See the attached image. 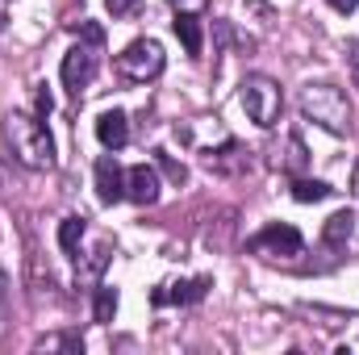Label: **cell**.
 <instances>
[{
    "label": "cell",
    "instance_id": "44dd1931",
    "mask_svg": "<svg viewBox=\"0 0 359 355\" xmlns=\"http://www.w3.org/2000/svg\"><path fill=\"white\" fill-rule=\"evenodd\" d=\"M104 4H109V13H113V17H130V13H138V4H142V0H104Z\"/></svg>",
    "mask_w": 359,
    "mask_h": 355
},
{
    "label": "cell",
    "instance_id": "9a60e30c",
    "mask_svg": "<svg viewBox=\"0 0 359 355\" xmlns=\"http://www.w3.org/2000/svg\"><path fill=\"white\" fill-rule=\"evenodd\" d=\"M334 188L326 184V180H305V176H297L292 180V201H301V205H318V201H326Z\"/></svg>",
    "mask_w": 359,
    "mask_h": 355
},
{
    "label": "cell",
    "instance_id": "277c9868",
    "mask_svg": "<svg viewBox=\"0 0 359 355\" xmlns=\"http://www.w3.org/2000/svg\"><path fill=\"white\" fill-rule=\"evenodd\" d=\"M163 67H168V55H163V46L155 38H134L117 55V76L130 80V84H151V80L163 76Z\"/></svg>",
    "mask_w": 359,
    "mask_h": 355
},
{
    "label": "cell",
    "instance_id": "9c48e42d",
    "mask_svg": "<svg viewBox=\"0 0 359 355\" xmlns=\"http://www.w3.org/2000/svg\"><path fill=\"white\" fill-rule=\"evenodd\" d=\"M205 293H209V276H196V280H180V284L155 288L151 293V305H196Z\"/></svg>",
    "mask_w": 359,
    "mask_h": 355
},
{
    "label": "cell",
    "instance_id": "d6986e66",
    "mask_svg": "<svg viewBox=\"0 0 359 355\" xmlns=\"http://www.w3.org/2000/svg\"><path fill=\"white\" fill-rule=\"evenodd\" d=\"M104 264H109V243H100V247L92 251L88 260L80 264V272H76V276H80L84 284H88V280H100V272H104Z\"/></svg>",
    "mask_w": 359,
    "mask_h": 355
},
{
    "label": "cell",
    "instance_id": "5b68a950",
    "mask_svg": "<svg viewBox=\"0 0 359 355\" xmlns=\"http://www.w3.org/2000/svg\"><path fill=\"white\" fill-rule=\"evenodd\" d=\"M247 251L259 255V260H268V264H297V255H305V239H301L297 226L271 222V226H264V230L247 243Z\"/></svg>",
    "mask_w": 359,
    "mask_h": 355
},
{
    "label": "cell",
    "instance_id": "30bf717a",
    "mask_svg": "<svg viewBox=\"0 0 359 355\" xmlns=\"http://www.w3.org/2000/svg\"><path fill=\"white\" fill-rule=\"evenodd\" d=\"M126 196L134 205H155L159 201V172L151 163H134L126 172Z\"/></svg>",
    "mask_w": 359,
    "mask_h": 355
},
{
    "label": "cell",
    "instance_id": "ac0fdd59",
    "mask_svg": "<svg viewBox=\"0 0 359 355\" xmlns=\"http://www.w3.org/2000/svg\"><path fill=\"white\" fill-rule=\"evenodd\" d=\"M301 314H305V318H322L318 326H326V330H339V326L351 322V314H343V309H322V305H301Z\"/></svg>",
    "mask_w": 359,
    "mask_h": 355
},
{
    "label": "cell",
    "instance_id": "ffe728a7",
    "mask_svg": "<svg viewBox=\"0 0 359 355\" xmlns=\"http://www.w3.org/2000/svg\"><path fill=\"white\" fill-rule=\"evenodd\" d=\"M155 163L168 172V180H172V184H184V180H188V168H184V163H176L168 151H155Z\"/></svg>",
    "mask_w": 359,
    "mask_h": 355
},
{
    "label": "cell",
    "instance_id": "ba28073f",
    "mask_svg": "<svg viewBox=\"0 0 359 355\" xmlns=\"http://www.w3.org/2000/svg\"><path fill=\"white\" fill-rule=\"evenodd\" d=\"M92 172H96V196H100V205H117V201H126V172L117 168L113 155H100Z\"/></svg>",
    "mask_w": 359,
    "mask_h": 355
},
{
    "label": "cell",
    "instance_id": "d4e9b609",
    "mask_svg": "<svg viewBox=\"0 0 359 355\" xmlns=\"http://www.w3.org/2000/svg\"><path fill=\"white\" fill-rule=\"evenodd\" d=\"M326 4H330L334 13H355L359 8V0H326Z\"/></svg>",
    "mask_w": 359,
    "mask_h": 355
},
{
    "label": "cell",
    "instance_id": "4fadbf2b",
    "mask_svg": "<svg viewBox=\"0 0 359 355\" xmlns=\"http://www.w3.org/2000/svg\"><path fill=\"white\" fill-rule=\"evenodd\" d=\"M172 29H176V38L184 42V51H188L192 59H201V51H205V34H201V17H196V13H176V21H172Z\"/></svg>",
    "mask_w": 359,
    "mask_h": 355
},
{
    "label": "cell",
    "instance_id": "5bb4252c",
    "mask_svg": "<svg viewBox=\"0 0 359 355\" xmlns=\"http://www.w3.org/2000/svg\"><path fill=\"white\" fill-rule=\"evenodd\" d=\"M276 168H284L288 176H301V172L309 168V151H305V142H301L297 134H288V142H284V159H276Z\"/></svg>",
    "mask_w": 359,
    "mask_h": 355
},
{
    "label": "cell",
    "instance_id": "2e32d148",
    "mask_svg": "<svg viewBox=\"0 0 359 355\" xmlns=\"http://www.w3.org/2000/svg\"><path fill=\"white\" fill-rule=\"evenodd\" d=\"M84 217H63L59 222V247L67 251V255H76V247H80V239H84Z\"/></svg>",
    "mask_w": 359,
    "mask_h": 355
},
{
    "label": "cell",
    "instance_id": "e0dca14e",
    "mask_svg": "<svg viewBox=\"0 0 359 355\" xmlns=\"http://www.w3.org/2000/svg\"><path fill=\"white\" fill-rule=\"evenodd\" d=\"M92 314H96V322H113V314H117V288H113V284H100V288H96Z\"/></svg>",
    "mask_w": 359,
    "mask_h": 355
},
{
    "label": "cell",
    "instance_id": "7c38bea8",
    "mask_svg": "<svg viewBox=\"0 0 359 355\" xmlns=\"http://www.w3.org/2000/svg\"><path fill=\"white\" fill-rule=\"evenodd\" d=\"M351 234H355V213H351V209L330 213V217H326V226H322V243H326L330 251L347 247V239H351Z\"/></svg>",
    "mask_w": 359,
    "mask_h": 355
},
{
    "label": "cell",
    "instance_id": "cb8c5ba5",
    "mask_svg": "<svg viewBox=\"0 0 359 355\" xmlns=\"http://www.w3.org/2000/svg\"><path fill=\"white\" fill-rule=\"evenodd\" d=\"M347 59H351V80L359 84V42H351V46H347Z\"/></svg>",
    "mask_w": 359,
    "mask_h": 355
},
{
    "label": "cell",
    "instance_id": "7a4b0ae2",
    "mask_svg": "<svg viewBox=\"0 0 359 355\" xmlns=\"http://www.w3.org/2000/svg\"><path fill=\"white\" fill-rule=\"evenodd\" d=\"M305 121L330 130V134H351V100L347 92L334 88V84H305L301 96H297Z\"/></svg>",
    "mask_w": 359,
    "mask_h": 355
},
{
    "label": "cell",
    "instance_id": "52a82bcc",
    "mask_svg": "<svg viewBox=\"0 0 359 355\" xmlns=\"http://www.w3.org/2000/svg\"><path fill=\"white\" fill-rule=\"evenodd\" d=\"M209 172H217V176H243L247 168H251V151L247 147H238L234 138H226L217 151H205V159H201Z\"/></svg>",
    "mask_w": 359,
    "mask_h": 355
},
{
    "label": "cell",
    "instance_id": "8992f818",
    "mask_svg": "<svg viewBox=\"0 0 359 355\" xmlns=\"http://www.w3.org/2000/svg\"><path fill=\"white\" fill-rule=\"evenodd\" d=\"M100 46H104V42H88V38H80V42L63 55L59 76H63V84H67L72 96H80V92L96 80V72H100Z\"/></svg>",
    "mask_w": 359,
    "mask_h": 355
},
{
    "label": "cell",
    "instance_id": "7402d4cb",
    "mask_svg": "<svg viewBox=\"0 0 359 355\" xmlns=\"http://www.w3.org/2000/svg\"><path fill=\"white\" fill-rule=\"evenodd\" d=\"M34 109H38V117H50V109H55V100H50V92H46V84L38 88V96H34Z\"/></svg>",
    "mask_w": 359,
    "mask_h": 355
},
{
    "label": "cell",
    "instance_id": "6da1fadb",
    "mask_svg": "<svg viewBox=\"0 0 359 355\" xmlns=\"http://www.w3.org/2000/svg\"><path fill=\"white\" fill-rule=\"evenodd\" d=\"M4 138H8L17 163H25V168H34V172L55 168V138H50V130L42 126V117H29V113H17V109H13V113L4 117Z\"/></svg>",
    "mask_w": 359,
    "mask_h": 355
},
{
    "label": "cell",
    "instance_id": "8fae6325",
    "mask_svg": "<svg viewBox=\"0 0 359 355\" xmlns=\"http://www.w3.org/2000/svg\"><path fill=\"white\" fill-rule=\"evenodd\" d=\"M96 138H100L104 151H121V147L130 142V117H126L121 109H104V113L96 117Z\"/></svg>",
    "mask_w": 359,
    "mask_h": 355
},
{
    "label": "cell",
    "instance_id": "484cf974",
    "mask_svg": "<svg viewBox=\"0 0 359 355\" xmlns=\"http://www.w3.org/2000/svg\"><path fill=\"white\" fill-rule=\"evenodd\" d=\"M168 4H172L176 13H192V8H201L205 0H168Z\"/></svg>",
    "mask_w": 359,
    "mask_h": 355
},
{
    "label": "cell",
    "instance_id": "4316f807",
    "mask_svg": "<svg viewBox=\"0 0 359 355\" xmlns=\"http://www.w3.org/2000/svg\"><path fill=\"white\" fill-rule=\"evenodd\" d=\"M355 196H359V168H355Z\"/></svg>",
    "mask_w": 359,
    "mask_h": 355
},
{
    "label": "cell",
    "instance_id": "83f0119b",
    "mask_svg": "<svg viewBox=\"0 0 359 355\" xmlns=\"http://www.w3.org/2000/svg\"><path fill=\"white\" fill-rule=\"evenodd\" d=\"M4 21H8V17H4V13H0V29H4Z\"/></svg>",
    "mask_w": 359,
    "mask_h": 355
},
{
    "label": "cell",
    "instance_id": "3957f363",
    "mask_svg": "<svg viewBox=\"0 0 359 355\" xmlns=\"http://www.w3.org/2000/svg\"><path fill=\"white\" fill-rule=\"evenodd\" d=\"M238 100H243L247 117H251L259 130H271V126L280 121V113H284V92H280V84H276L271 76H259V72L243 76Z\"/></svg>",
    "mask_w": 359,
    "mask_h": 355
},
{
    "label": "cell",
    "instance_id": "603a6c76",
    "mask_svg": "<svg viewBox=\"0 0 359 355\" xmlns=\"http://www.w3.org/2000/svg\"><path fill=\"white\" fill-rule=\"evenodd\" d=\"M4 309H8V272L0 267V318H4Z\"/></svg>",
    "mask_w": 359,
    "mask_h": 355
}]
</instances>
